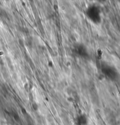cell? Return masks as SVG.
<instances>
[{
	"label": "cell",
	"mask_w": 120,
	"mask_h": 125,
	"mask_svg": "<svg viewBox=\"0 0 120 125\" xmlns=\"http://www.w3.org/2000/svg\"><path fill=\"white\" fill-rule=\"evenodd\" d=\"M75 51H76V53L79 56H82V57H86L88 56V52L87 50V49L85 48L83 44H79L77 46L75 47L74 48Z\"/></svg>",
	"instance_id": "cell-3"
},
{
	"label": "cell",
	"mask_w": 120,
	"mask_h": 125,
	"mask_svg": "<svg viewBox=\"0 0 120 125\" xmlns=\"http://www.w3.org/2000/svg\"><path fill=\"white\" fill-rule=\"evenodd\" d=\"M86 14L88 18L94 23H98L101 22V11L97 6L91 5L88 7Z\"/></svg>",
	"instance_id": "cell-1"
},
{
	"label": "cell",
	"mask_w": 120,
	"mask_h": 125,
	"mask_svg": "<svg viewBox=\"0 0 120 125\" xmlns=\"http://www.w3.org/2000/svg\"><path fill=\"white\" fill-rule=\"evenodd\" d=\"M102 71L108 78L111 80H115L118 76L117 71L114 69V68L108 65H105L102 68Z\"/></svg>",
	"instance_id": "cell-2"
}]
</instances>
